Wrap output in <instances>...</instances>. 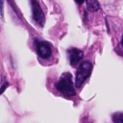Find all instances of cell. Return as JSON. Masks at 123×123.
Here are the masks:
<instances>
[{"instance_id":"obj_8","label":"cell","mask_w":123,"mask_h":123,"mask_svg":"<svg viewBox=\"0 0 123 123\" xmlns=\"http://www.w3.org/2000/svg\"><path fill=\"white\" fill-rule=\"evenodd\" d=\"M9 86V83H5V84H4V86H2V89H1V93H3V92H4V90H5L6 86Z\"/></svg>"},{"instance_id":"obj_2","label":"cell","mask_w":123,"mask_h":123,"mask_svg":"<svg viewBox=\"0 0 123 123\" xmlns=\"http://www.w3.org/2000/svg\"><path fill=\"white\" fill-rule=\"evenodd\" d=\"M92 70V64L88 61L82 62V63L79 65L77 71H76V77H75V86L77 87H81L82 85L88 79V77L91 74Z\"/></svg>"},{"instance_id":"obj_4","label":"cell","mask_w":123,"mask_h":123,"mask_svg":"<svg viewBox=\"0 0 123 123\" xmlns=\"http://www.w3.org/2000/svg\"><path fill=\"white\" fill-rule=\"evenodd\" d=\"M32 11H33V18L34 20L39 24L40 26H43L45 22V15L43 11L40 8V5L37 1H32Z\"/></svg>"},{"instance_id":"obj_3","label":"cell","mask_w":123,"mask_h":123,"mask_svg":"<svg viewBox=\"0 0 123 123\" xmlns=\"http://www.w3.org/2000/svg\"><path fill=\"white\" fill-rule=\"evenodd\" d=\"M36 49H37V55L44 60L49 59L52 55V47L48 41L37 39L36 40Z\"/></svg>"},{"instance_id":"obj_6","label":"cell","mask_w":123,"mask_h":123,"mask_svg":"<svg viewBox=\"0 0 123 123\" xmlns=\"http://www.w3.org/2000/svg\"><path fill=\"white\" fill-rule=\"evenodd\" d=\"M86 4L87 9L89 11H91V12H96V11H98L100 9V4H99L98 1H94V0H92V1H86Z\"/></svg>"},{"instance_id":"obj_1","label":"cell","mask_w":123,"mask_h":123,"mask_svg":"<svg viewBox=\"0 0 123 123\" xmlns=\"http://www.w3.org/2000/svg\"><path fill=\"white\" fill-rule=\"evenodd\" d=\"M56 88L67 97L74 96L76 94V91L72 82V75L68 72L62 73L56 84Z\"/></svg>"},{"instance_id":"obj_9","label":"cell","mask_w":123,"mask_h":123,"mask_svg":"<svg viewBox=\"0 0 123 123\" xmlns=\"http://www.w3.org/2000/svg\"><path fill=\"white\" fill-rule=\"evenodd\" d=\"M121 45H122V47H123V36H122V38H121Z\"/></svg>"},{"instance_id":"obj_7","label":"cell","mask_w":123,"mask_h":123,"mask_svg":"<svg viewBox=\"0 0 123 123\" xmlns=\"http://www.w3.org/2000/svg\"><path fill=\"white\" fill-rule=\"evenodd\" d=\"M112 121L114 123H123V113L116 112V113L112 114Z\"/></svg>"},{"instance_id":"obj_5","label":"cell","mask_w":123,"mask_h":123,"mask_svg":"<svg viewBox=\"0 0 123 123\" xmlns=\"http://www.w3.org/2000/svg\"><path fill=\"white\" fill-rule=\"evenodd\" d=\"M68 56H69V62H70V64L72 66H75L77 65L80 61L83 59V56H84V53L82 50L80 49H77V48H70L68 51Z\"/></svg>"}]
</instances>
